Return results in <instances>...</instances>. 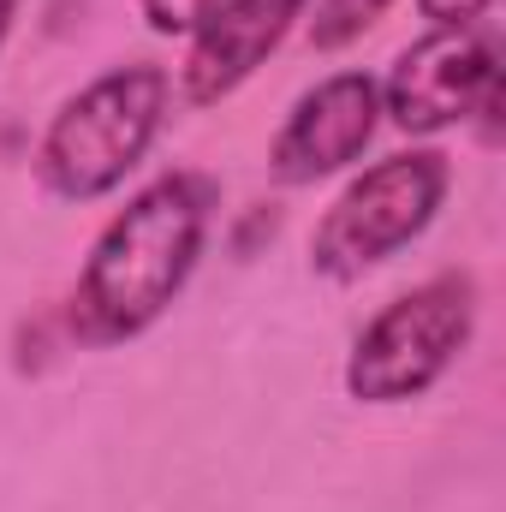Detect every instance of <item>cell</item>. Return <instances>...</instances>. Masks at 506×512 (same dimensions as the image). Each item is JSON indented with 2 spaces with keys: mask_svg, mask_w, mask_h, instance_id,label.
Wrapping results in <instances>:
<instances>
[{
  "mask_svg": "<svg viewBox=\"0 0 506 512\" xmlns=\"http://www.w3.org/2000/svg\"><path fill=\"white\" fill-rule=\"evenodd\" d=\"M387 12V0H316L310 12V42L316 48H346L352 36H364Z\"/></svg>",
  "mask_w": 506,
  "mask_h": 512,
  "instance_id": "cell-8",
  "label": "cell"
},
{
  "mask_svg": "<svg viewBox=\"0 0 506 512\" xmlns=\"http://www.w3.org/2000/svg\"><path fill=\"white\" fill-rule=\"evenodd\" d=\"M447 197V161L435 149H411V155H387L364 179H352L340 191V203L322 215L316 239H310V262L328 280H352L364 268H376L381 256L411 245L429 215Z\"/></svg>",
  "mask_w": 506,
  "mask_h": 512,
  "instance_id": "cell-4",
  "label": "cell"
},
{
  "mask_svg": "<svg viewBox=\"0 0 506 512\" xmlns=\"http://www.w3.org/2000/svg\"><path fill=\"white\" fill-rule=\"evenodd\" d=\"M477 316V286L465 274H441L405 298H393L376 322L358 334L346 387L364 405H399L441 382V370L465 352Z\"/></svg>",
  "mask_w": 506,
  "mask_h": 512,
  "instance_id": "cell-3",
  "label": "cell"
},
{
  "mask_svg": "<svg viewBox=\"0 0 506 512\" xmlns=\"http://www.w3.org/2000/svg\"><path fill=\"white\" fill-rule=\"evenodd\" d=\"M197 251H203V191L191 179L149 185L143 197H131L126 215L108 221V233L90 251V268L72 298L78 328L90 340L143 334L185 286Z\"/></svg>",
  "mask_w": 506,
  "mask_h": 512,
  "instance_id": "cell-1",
  "label": "cell"
},
{
  "mask_svg": "<svg viewBox=\"0 0 506 512\" xmlns=\"http://www.w3.org/2000/svg\"><path fill=\"white\" fill-rule=\"evenodd\" d=\"M215 6H221V0H143V18H149L161 36H173V30H197Z\"/></svg>",
  "mask_w": 506,
  "mask_h": 512,
  "instance_id": "cell-9",
  "label": "cell"
},
{
  "mask_svg": "<svg viewBox=\"0 0 506 512\" xmlns=\"http://www.w3.org/2000/svg\"><path fill=\"white\" fill-rule=\"evenodd\" d=\"M6 24H12V0H0V42H6Z\"/></svg>",
  "mask_w": 506,
  "mask_h": 512,
  "instance_id": "cell-11",
  "label": "cell"
},
{
  "mask_svg": "<svg viewBox=\"0 0 506 512\" xmlns=\"http://www.w3.org/2000/svg\"><path fill=\"white\" fill-rule=\"evenodd\" d=\"M292 18H304V0H221L197 24V42L185 54V102L209 108V102L233 96L280 48Z\"/></svg>",
  "mask_w": 506,
  "mask_h": 512,
  "instance_id": "cell-7",
  "label": "cell"
},
{
  "mask_svg": "<svg viewBox=\"0 0 506 512\" xmlns=\"http://www.w3.org/2000/svg\"><path fill=\"white\" fill-rule=\"evenodd\" d=\"M495 54L483 36L471 30H435L417 48L399 54L393 78H387V114L405 131H441L465 120L471 108H483V96H495Z\"/></svg>",
  "mask_w": 506,
  "mask_h": 512,
  "instance_id": "cell-5",
  "label": "cell"
},
{
  "mask_svg": "<svg viewBox=\"0 0 506 512\" xmlns=\"http://www.w3.org/2000/svg\"><path fill=\"white\" fill-rule=\"evenodd\" d=\"M423 6V18H435V24H447V30H465L489 0H417Z\"/></svg>",
  "mask_w": 506,
  "mask_h": 512,
  "instance_id": "cell-10",
  "label": "cell"
},
{
  "mask_svg": "<svg viewBox=\"0 0 506 512\" xmlns=\"http://www.w3.org/2000/svg\"><path fill=\"white\" fill-rule=\"evenodd\" d=\"M161 114H167V72L161 66H120V72L96 78L90 90H78L42 137L48 191L72 197V203L114 191L143 161L149 137L161 131Z\"/></svg>",
  "mask_w": 506,
  "mask_h": 512,
  "instance_id": "cell-2",
  "label": "cell"
},
{
  "mask_svg": "<svg viewBox=\"0 0 506 512\" xmlns=\"http://www.w3.org/2000/svg\"><path fill=\"white\" fill-rule=\"evenodd\" d=\"M376 114H381V90L364 72H340V78L316 84L274 137V173L286 185H310V179L358 161L364 143L376 137Z\"/></svg>",
  "mask_w": 506,
  "mask_h": 512,
  "instance_id": "cell-6",
  "label": "cell"
}]
</instances>
